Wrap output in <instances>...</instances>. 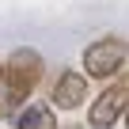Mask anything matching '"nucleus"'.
I'll return each mask as SVG.
<instances>
[{"mask_svg":"<svg viewBox=\"0 0 129 129\" xmlns=\"http://www.w3.org/2000/svg\"><path fill=\"white\" fill-rule=\"evenodd\" d=\"M42 72H46V61L38 49L30 46H19L8 53V61H0V84H4V95L12 103V110H19L42 84Z\"/></svg>","mask_w":129,"mask_h":129,"instance_id":"obj_1","label":"nucleus"},{"mask_svg":"<svg viewBox=\"0 0 129 129\" xmlns=\"http://www.w3.org/2000/svg\"><path fill=\"white\" fill-rule=\"evenodd\" d=\"M129 61V42L121 34H103L84 49V72L87 80H114Z\"/></svg>","mask_w":129,"mask_h":129,"instance_id":"obj_2","label":"nucleus"},{"mask_svg":"<svg viewBox=\"0 0 129 129\" xmlns=\"http://www.w3.org/2000/svg\"><path fill=\"white\" fill-rule=\"evenodd\" d=\"M125 106H129V80L106 84L99 91V99L87 103V129H114L121 121Z\"/></svg>","mask_w":129,"mask_h":129,"instance_id":"obj_3","label":"nucleus"},{"mask_svg":"<svg viewBox=\"0 0 129 129\" xmlns=\"http://www.w3.org/2000/svg\"><path fill=\"white\" fill-rule=\"evenodd\" d=\"M49 106L53 110H80L87 106V76L76 69H61L53 87H49Z\"/></svg>","mask_w":129,"mask_h":129,"instance_id":"obj_4","label":"nucleus"},{"mask_svg":"<svg viewBox=\"0 0 129 129\" xmlns=\"http://www.w3.org/2000/svg\"><path fill=\"white\" fill-rule=\"evenodd\" d=\"M15 129H61L57 110L49 103H23L15 110Z\"/></svg>","mask_w":129,"mask_h":129,"instance_id":"obj_5","label":"nucleus"},{"mask_svg":"<svg viewBox=\"0 0 129 129\" xmlns=\"http://www.w3.org/2000/svg\"><path fill=\"white\" fill-rule=\"evenodd\" d=\"M121 121H125V129H129V106H125V114H121Z\"/></svg>","mask_w":129,"mask_h":129,"instance_id":"obj_6","label":"nucleus"},{"mask_svg":"<svg viewBox=\"0 0 129 129\" xmlns=\"http://www.w3.org/2000/svg\"><path fill=\"white\" fill-rule=\"evenodd\" d=\"M64 129H80V125H64Z\"/></svg>","mask_w":129,"mask_h":129,"instance_id":"obj_7","label":"nucleus"},{"mask_svg":"<svg viewBox=\"0 0 129 129\" xmlns=\"http://www.w3.org/2000/svg\"><path fill=\"white\" fill-rule=\"evenodd\" d=\"M125 64H129V61H125Z\"/></svg>","mask_w":129,"mask_h":129,"instance_id":"obj_8","label":"nucleus"}]
</instances>
